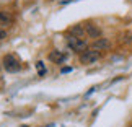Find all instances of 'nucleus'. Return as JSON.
Segmentation results:
<instances>
[{"label": "nucleus", "instance_id": "1", "mask_svg": "<svg viewBox=\"0 0 132 127\" xmlns=\"http://www.w3.org/2000/svg\"><path fill=\"white\" fill-rule=\"evenodd\" d=\"M3 67L10 73H16V72H20V69H21V64H20V60L15 57V55L7 54L3 57Z\"/></svg>", "mask_w": 132, "mask_h": 127}, {"label": "nucleus", "instance_id": "9", "mask_svg": "<svg viewBox=\"0 0 132 127\" xmlns=\"http://www.w3.org/2000/svg\"><path fill=\"white\" fill-rule=\"evenodd\" d=\"M36 69H38V73H39V77H43V75H46V67H44V62H36Z\"/></svg>", "mask_w": 132, "mask_h": 127}, {"label": "nucleus", "instance_id": "5", "mask_svg": "<svg viewBox=\"0 0 132 127\" xmlns=\"http://www.w3.org/2000/svg\"><path fill=\"white\" fill-rule=\"evenodd\" d=\"M111 47V43L104 38H100V39H95V43L91 44V49H96V50H106Z\"/></svg>", "mask_w": 132, "mask_h": 127}, {"label": "nucleus", "instance_id": "7", "mask_svg": "<svg viewBox=\"0 0 132 127\" xmlns=\"http://www.w3.org/2000/svg\"><path fill=\"white\" fill-rule=\"evenodd\" d=\"M13 23V16L8 12H0V26H8Z\"/></svg>", "mask_w": 132, "mask_h": 127}, {"label": "nucleus", "instance_id": "3", "mask_svg": "<svg viewBox=\"0 0 132 127\" xmlns=\"http://www.w3.org/2000/svg\"><path fill=\"white\" fill-rule=\"evenodd\" d=\"M100 59H101V54H100V50H96V49H87L80 55V62L82 64H95V62H98Z\"/></svg>", "mask_w": 132, "mask_h": 127}, {"label": "nucleus", "instance_id": "4", "mask_svg": "<svg viewBox=\"0 0 132 127\" xmlns=\"http://www.w3.org/2000/svg\"><path fill=\"white\" fill-rule=\"evenodd\" d=\"M83 26H85V31H87L88 38H95V39L101 38V29L98 26H95V24H91V23H87V24H83Z\"/></svg>", "mask_w": 132, "mask_h": 127}, {"label": "nucleus", "instance_id": "11", "mask_svg": "<svg viewBox=\"0 0 132 127\" xmlns=\"http://www.w3.org/2000/svg\"><path fill=\"white\" fill-rule=\"evenodd\" d=\"M69 72H72V69H70V67H64L62 69V73H69Z\"/></svg>", "mask_w": 132, "mask_h": 127}, {"label": "nucleus", "instance_id": "10", "mask_svg": "<svg viewBox=\"0 0 132 127\" xmlns=\"http://www.w3.org/2000/svg\"><path fill=\"white\" fill-rule=\"evenodd\" d=\"M7 38V33H5V29H0V41H2V39H5Z\"/></svg>", "mask_w": 132, "mask_h": 127}, {"label": "nucleus", "instance_id": "8", "mask_svg": "<svg viewBox=\"0 0 132 127\" xmlns=\"http://www.w3.org/2000/svg\"><path fill=\"white\" fill-rule=\"evenodd\" d=\"M49 59L52 60V62H55V64H62L65 60V54H62L60 50H52V52L49 54Z\"/></svg>", "mask_w": 132, "mask_h": 127}, {"label": "nucleus", "instance_id": "2", "mask_svg": "<svg viewBox=\"0 0 132 127\" xmlns=\"http://www.w3.org/2000/svg\"><path fill=\"white\" fill-rule=\"evenodd\" d=\"M67 46L72 50H77V52H85L88 49V44L85 39H80V38H75V36L67 38Z\"/></svg>", "mask_w": 132, "mask_h": 127}, {"label": "nucleus", "instance_id": "6", "mask_svg": "<svg viewBox=\"0 0 132 127\" xmlns=\"http://www.w3.org/2000/svg\"><path fill=\"white\" fill-rule=\"evenodd\" d=\"M70 33H72V36L80 38V39H83L85 36H87V31H85L83 24H75V26H72L70 28Z\"/></svg>", "mask_w": 132, "mask_h": 127}]
</instances>
